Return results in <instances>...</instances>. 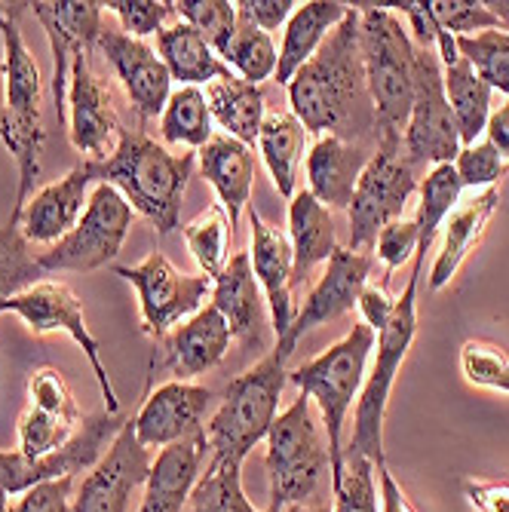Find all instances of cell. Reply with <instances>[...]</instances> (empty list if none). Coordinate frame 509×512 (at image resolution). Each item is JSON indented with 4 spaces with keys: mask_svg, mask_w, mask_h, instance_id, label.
<instances>
[{
    "mask_svg": "<svg viewBox=\"0 0 509 512\" xmlns=\"http://www.w3.org/2000/svg\"><path fill=\"white\" fill-rule=\"evenodd\" d=\"M292 114L310 135H338L344 142L375 132L372 99L365 89L359 50V10L350 7L344 22L326 37L316 56L289 80Z\"/></svg>",
    "mask_w": 509,
    "mask_h": 512,
    "instance_id": "obj_1",
    "label": "cell"
},
{
    "mask_svg": "<svg viewBox=\"0 0 509 512\" xmlns=\"http://www.w3.org/2000/svg\"><path fill=\"white\" fill-rule=\"evenodd\" d=\"M92 166L99 181L117 188L138 215L157 227L160 237L181 227V200L197 166L194 154H172L145 129L123 126L111 157Z\"/></svg>",
    "mask_w": 509,
    "mask_h": 512,
    "instance_id": "obj_2",
    "label": "cell"
},
{
    "mask_svg": "<svg viewBox=\"0 0 509 512\" xmlns=\"http://www.w3.org/2000/svg\"><path fill=\"white\" fill-rule=\"evenodd\" d=\"M28 4H13L7 13H0V77H4V105H0V142L13 154L19 169V188L16 206L19 212L31 194L34 181L40 178V157L46 145V126H43V80L37 59L31 56L19 16Z\"/></svg>",
    "mask_w": 509,
    "mask_h": 512,
    "instance_id": "obj_3",
    "label": "cell"
},
{
    "mask_svg": "<svg viewBox=\"0 0 509 512\" xmlns=\"http://www.w3.org/2000/svg\"><path fill=\"white\" fill-rule=\"evenodd\" d=\"M359 50L365 89L372 99L375 138L402 142L414 105V56L418 46L390 4H359Z\"/></svg>",
    "mask_w": 509,
    "mask_h": 512,
    "instance_id": "obj_4",
    "label": "cell"
},
{
    "mask_svg": "<svg viewBox=\"0 0 509 512\" xmlns=\"http://www.w3.org/2000/svg\"><path fill=\"white\" fill-rule=\"evenodd\" d=\"M289 356L283 350H270L249 371L227 384L224 399L206 427L209 463H230L243 467L252 448L267 439L273 421L280 417V396L289 384Z\"/></svg>",
    "mask_w": 509,
    "mask_h": 512,
    "instance_id": "obj_5",
    "label": "cell"
},
{
    "mask_svg": "<svg viewBox=\"0 0 509 512\" xmlns=\"http://www.w3.org/2000/svg\"><path fill=\"white\" fill-rule=\"evenodd\" d=\"M378 335L365 322H356L353 329L322 350L319 356L307 359L295 371H289V381L319 408L322 424L329 433V463L332 479L341 473L344 463V424L353 408V399H359L365 384V365L375 353Z\"/></svg>",
    "mask_w": 509,
    "mask_h": 512,
    "instance_id": "obj_6",
    "label": "cell"
},
{
    "mask_svg": "<svg viewBox=\"0 0 509 512\" xmlns=\"http://www.w3.org/2000/svg\"><path fill=\"white\" fill-rule=\"evenodd\" d=\"M424 261L427 255H414L411 264V276L405 292L396 298V313L390 319L387 329L378 335V350H375V365L365 375L362 393L356 399V414H353V436H350V448H356L359 454H365L368 460L381 467L387 463L384 454V417H387V402L396 384L399 368L414 344V335H418V286H421V273H424Z\"/></svg>",
    "mask_w": 509,
    "mask_h": 512,
    "instance_id": "obj_7",
    "label": "cell"
},
{
    "mask_svg": "<svg viewBox=\"0 0 509 512\" xmlns=\"http://www.w3.org/2000/svg\"><path fill=\"white\" fill-rule=\"evenodd\" d=\"M264 467L270 479L267 512H283L286 506L304 503L316 494L326 470L332 473L329 448L319 439L313 402L301 393L267 433Z\"/></svg>",
    "mask_w": 509,
    "mask_h": 512,
    "instance_id": "obj_8",
    "label": "cell"
},
{
    "mask_svg": "<svg viewBox=\"0 0 509 512\" xmlns=\"http://www.w3.org/2000/svg\"><path fill=\"white\" fill-rule=\"evenodd\" d=\"M418 169L402 151V142H378L372 160L362 169L353 191L347 218H350V249L372 252L381 227L402 218V209L418 191Z\"/></svg>",
    "mask_w": 509,
    "mask_h": 512,
    "instance_id": "obj_9",
    "label": "cell"
},
{
    "mask_svg": "<svg viewBox=\"0 0 509 512\" xmlns=\"http://www.w3.org/2000/svg\"><path fill=\"white\" fill-rule=\"evenodd\" d=\"M135 221V209L126 203V197L99 181L89 194V203L77 221V227L68 237H62L56 246L37 255L43 273H92L114 261L123 249V240Z\"/></svg>",
    "mask_w": 509,
    "mask_h": 512,
    "instance_id": "obj_10",
    "label": "cell"
},
{
    "mask_svg": "<svg viewBox=\"0 0 509 512\" xmlns=\"http://www.w3.org/2000/svg\"><path fill=\"white\" fill-rule=\"evenodd\" d=\"M460 132L445 96L442 62L436 50H421L414 56V105L402 132V151L414 169L454 163L460 154Z\"/></svg>",
    "mask_w": 509,
    "mask_h": 512,
    "instance_id": "obj_11",
    "label": "cell"
},
{
    "mask_svg": "<svg viewBox=\"0 0 509 512\" xmlns=\"http://www.w3.org/2000/svg\"><path fill=\"white\" fill-rule=\"evenodd\" d=\"M0 313H16L31 335H53V332H65L86 356L89 368H92V378H96L102 399H105V411L120 414V396L111 384V375L102 362V344L99 338L89 332L86 325V313H83V301L74 295L71 286L56 283V279H40L37 286L19 292L16 298H10Z\"/></svg>",
    "mask_w": 509,
    "mask_h": 512,
    "instance_id": "obj_12",
    "label": "cell"
},
{
    "mask_svg": "<svg viewBox=\"0 0 509 512\" xmlns=\"http://www.w3.org/2000/svg\"><path fill=\"white\" fill-rule=\"evenodd\" d=\"M114 273L138 292L142 332L151 341H163L181 319L203 310L206 295H212L209 276L181 273L163 252H151L142 264L114 267Z\"/></svg>",
    "mask_w": 509,
    "mask_h": 512,
    "instance_id": "obj_13",
    "label": "cell"
},
{
    "mask_svg": "<svg viewBox=\"0 0 509 512\" xmlns=\"http://www.w3.org/2000/svg\"><path fill=\"white\" fill-rule=\"evenodd\" d=\"M89 53L92 50H77L74 59H71L65 120H68L71 145L83 154V160L102 163L117 148L123 123H120V117H117V111L111 105L108 89L102 86L99 74L92 71Z\"/></svg>",
    "mask_w": 509,
    "mask_h": 512,
    "instance_id": "obj_14",
    "label": "cell"
},
{
    "mask_svg": "<svg viewBox=\"0 0 509 512\" xmlns=\"http://www.w3.org/2000/svg\"><path fill=\"white\" fill-rule=\"evenodd\" d=\"M326 273L316 279V286L310 289L304 307L298 310L292 329L276 338V350H283L289 359L298 347V341L316 329V325H326L347 310L359 304L362 289L368 286V276L375 270V255L372 252H353L350 246H338V252L326 261Z\"/></svg>",
    "mask_w": 509,
    "mask_h": 512,
    "instance_id": "obj_15",
    "label": "cell"
},
{
    "mask_svg": "<svg viewBox=\"0 0 509 512\" xmlns=\"http://www.w3.org/2000/svg\"><path fill=\"white\" fill-rule=\"evenodd\" d=\"M151 463V451L138 442L132 421H126L102 460L83 476L74 512H129L132 494L151 476Z\"/></svg>",
    "mask_w": 509,
    "mask_h": 512,
    "instance_id": "obj_16",
    "label": "cell"
},
{
    "mask_svg": "<svg viewBox=\"0 0 509 512\" xmlns=\"http://www.w3.org/2000/svg\"><path fill=\"white\" fill-rule=\"evenodd\" d=\"M96 50L117 74L138 120L148 123L151 117H160L172 96V74L166 71L154 46H148L138 37H129L123 31L102 28Z\"/></svg>",
    "mask_w": 509,
    "mask_h": 512,
    "instance_id": "obj_17",
    "label": "cell"
},
{
    "mask_svg": "<svg viewBox=\"0 0 509 512\" xmlns=\"http://www.w3.org/2000/svg\"><path fill=\"white\" fill-rule=\"evenodd\" d=\"M37 22L46 31L53 53V105L59 123H65V102H68V80H71V59L77 50H96L102 34V13L105 7L96 0H59V4H28Z\"/></svg>",
    "mask_w": 509,
    "mask_h": 512,
    "instance_id": "obj_18",
    "label": "cell"
},
{
    "mask_svg": "<svg viewBox=\"0 0 509 512\" xmlns=\"http://www.w3.org/2000/svg\"><path fill=\"white\" fill-rule=\"evenodd\" d=\"M96 184H99L96 166L83 160L71 172H65L59 181L34 191L31 200L19 212H10V215L19 221V230L28 243L56 246L77 227Z\"/></svg>",
    "mask_w": 509,
    "mask_h": 512,
    "instance_id": "obj_19",
    "label": "cell"
},
{
    "mask_svg": "<svg viewBox=\"0 0 509 512\" xmlns=\"http://www.w3.org/2000/svg\"><path fill=\"white\" fill-rule=\"evenodd\" d=\"M215 393L191 381H166L151 390L132 417L135 436L148 451L169 448L181 439L203 433V417L212 408Z\"/></svg>",
    "mask_w": 509,
    "mask_h": 512,
    "instance_id": "obj_20",
    "label": "cell"
},
{
    "mask_svg": "<svg viewBox=\"0 0 509 512\" xmlns=\"http://www.w3.org/2000/svg\"><path fill=\"white\" fill-rule=\"evenodd\" d=\"M249 224H252V249H249L252 270L264 295L273 332L276 338H283L298 316L292 298V243L286 230L264 221V215L255 206H249Z\"/></svg>",
    "mask_w": 509,
    "mask_h": 512,
    "instance_id": "obj_21",
    "label": "cell"
},
{
    "mask_svg": "<svg viewBox=\"0 0 509 512\" xmlns=\"http://www.w3.org/2000/svg\"><path fill=\"white\" fill-rule=\"evenodd\" d=\"M230 341H234L230 325L212 304H206L160 341L163 359L157 365L169 371L172 381H191L197 375H206L209 368H215L227 356Z\"/></svg>",
    "mask_w": 509,
    "mask_h": 512,
    "instance_id": "obj_22",
    "label": "cell"
},
{
    "mask_svg": "<svg viewBox=\"0 0 509 512\" xmlns=\"http://www.w3.org/2000/svg\"><path fill=\"white\" fill-rule=\"evenodd\" d=\"M436 53L442 62V80H445V96L460 132V145L470 148L479 142V135L488 129L491 117V86L473 71V65L460 56L457 40L448 31H436Z\"/></svg>",
    "mask_w": 509,
    "mask_h": 512,
    "instance_id": "obj_23",
    "label": "cell"
},
{
    "mask_svg": "<svg viewBox=\"0 0 509 512\" xmlns=\"http://www.w3.org/2000/svg\"><path fill=\"white\" fill-rule=\"evenodd\" d=\"M212 307L230 325V335L246 347L264 344V295L252 270L249 252L230 255L224 270L212 279Z\"/></svg>",
    "mask_w": 509,
    "mask_h": 512,
    "instance_id": "obj_24",
    "label": "cell"
},
{
    "mask_svg": "<svg viewBox=\"0 0 509 512\" xmlns=\"http://www.w3.org/2000/svg\"><path fill=\"white\" fill-rule=\"evenodd\" d=\"M206 451V430L163 448L151 463V476L145 482V497L138 512H181L184 503L191 500L194 485L200 482Z\"/></svg>",
    "mask_w": 509,
    "mask_h": 512,
    "instance_id": "obj_25",
    "label": "cell"
},
{
    "mask_svg": "<svg viewBox=\"0 0 509 512\" xmlns=\"http://www.w3.org/2000/svg\"><path fill=\"white\" fill-rule=\"evenodd\" d=\"M368 160H372V154L359 142L353 145L338 135H319L307 151V191L329 212L350 209L353 191Z\"/></svg>",
    "mask_w": 509,
    "mask_h": 512,
    "instance_id": "obj_26",
    "label": "cell"
},
{
    "mask_svg": "<svg viewBox=\"0 0 509 512\" xmlns=\"http://www.w3.org/2000/svg\"><path fill=\"white\" fill-rule=\"evenodd\" d=\"M500 206V191L488 188L473 194L470 200H460L454 206V212L448 215V221L442 224V252L433 261L430 270V289L439 292L445 289L451 279L457 276V270L464 267V261L476 252V246L482 243L485 230L494 218Z\"/></svg>",
    "mask_w": 509,
    "mask_h": 512,
    "instance_id": "obj_27",
    "label": "cell"
},
{
    "mask_svg": "<svg viewBox=\"0 0 509 512\" xmlns=\"http://www.w3.org/2000/svg\"><path fill=\"white\" fill-rule=\"evenodd\" d=\"M197 154H200V169L206 181L218 194V203L224 206L230 224L237 227L240 215L252 203V184H255L252 148L221 132V135H212Z\"/></svg>",
    "mask_w": 509,
    "mask_h": 512,
    "instance_id": "obj_28",
    "label": "cell"
},
{
    "mask_svg": "<svg viewBox=\"0 0 509 512\" xmlns=\"http://www.w3.org/2000/svg\"><path fill=\"white\" fill-rule=\"evenodd\" d=\"M347 10L350 7L341 4V0H310V4H298L283 31V46H280V59H276L273 80L289 86L295 71L307 65L316 56L319 46L326 43V37L344 22Z\"/></svg>",
    "mask_w": 509,
    "mask_h": 512,
    "instance_id": "obj_29",
    "label": "cell"
},
{
    "mask_svg": "<svg viewBox=\"0 0 509 512\" xmlns=\"http://www.w3.org/2000/svg\"><path fill=\"white\" fill-rule=\"evenodd\" d=\"M289 243H292V286L322 261L338 252V230L332 212L310 191L289 200Z\"/></svg>",
    "mask_w": 509,
    "mask_h": 512,
    "instance_id": "obj_30",
    "label": "cell"
},
{
    "mask_svg": "<svg viewBox=\"0 0 509 512\" xmlns=\"http://www.w3.org/2000/svg\"><path fill=\"white\" fill-rule=\"evenodd\" d=\"M157 56L163 59L172 80H181V86H209L215 80L234 77V71L221 62L206 37L181 19L157 34Z\"/></svg>",
    "mask_w": 509,
    "mask_h": 512,
    "instance_id": "obj_31",
    "label": "cell"
},
{
    "mask_svg": "<svg viewBox=\"0 0 509 512\" xmlns=\"http://www.w3.org/2000/svg\"><path fill=\"white\" fill-rule=\"evenodd\" d=\"M206 99H209L212 123H218L224 135L237 138V142L249 148L258 145V132L267 117V99L261 86L246 83L240 77H227L206 86Z\"/></svg>",
    "mask_w": 509,
    "mask_h": 512,
    "instance_id": "obj_32",
    "label": "cell"
},
{
    "mask_svg": "<svg viewBox=\"0 0 509 512\" xmlns=\"http://www.w3.org/2000/svg\"><path fill=\"white\" fill-rule=\"evenodd\" d=\"M307 129L295 114H267L264 126L258 132V151L261 160L276 184L280 197L292 200L295 184H298V169L307 154Z\"/></svg>",
    "mask_w": 509,
    "mask_h": 512,
    "instance_id": "obj_33",
    "label": "cell"
},
{
    "mask_svg": "<svg viewBox=\"0 0 509 512\" xmlns=\"http://www.w3.org/2000/svg\"><path fill=\"white\" fill-rule=\"evenodd\" d=\"M212 111L203 86H178L160 114V138L169 148L200 151L212 138Z\"/></svg>",
    "mask_w": 509,
    "mask_h": 512,
    "instance_id": "obj_34",
    "label": "cell"
},
{
    "mask_svg": "<svg viewBox=\"0 0 509 512\" xmlns=\"http://www.w3.org/2000/svg\"><path fill=\"white\" fill-rule=\"evenodd\" d=\"M218 56L230 71H234V77L255 83V86H261L267 77L276 74V59H280V53H276V46H273V37L267 31H261L255 22L243 19L240 10H237V31L230 34V40L224 43V50Z\"/></svg>",
    "mask_w": 509,
    "mask_h": 512,
    "instance_id": "obj_35",
    "label": "cell"
},
{
    "mask_svg": "<svg viewBox=\"0 0 509 512\" xmlns=\"http://www.w3.org/2000/svg\"><path fill=\"white\" fill-rule=\"evenodd\" d=\"M421 206H418V230H421V246L418 252L427 255L433 240L439 237L442 224L448 221V215L454 212V206L460 203V194H464V184H460V175L454 169V163H442L427 169V178L421 181Z\"/></svg>",
    "mask_w": 509,
    "mask_h": 512,
    "instance_id": "obj_36",
    "label": "cell"
},
{
    "mask_svg": "<svg viewBox=\"0 0 509 512\" xmlns=\"http://www.w3.org/2000/svg\"><path fill=\"white\" fill-rule=\"evenodd\" d=\"M181 237H184V243H188V252L194 255L200 273L209 276V279H215L224 270L227 258H230L234 224H230L224 206L215 203L206 212H200L194 221L181 224Z\"/></svg>",
    "mask_w": 509,
    "mask_h": 512,
    "instance_id": "obj_37",
    "label": "cell"
},
{
    "mask_svg": "<svg viewBox=\"0 0 509 512\" xmlns=\"http://www.w3.org/2000/svg\"><path fill=\"white\" fill-rule=\"evenodd\" d=\"M43 276L46 273L31 252V243L22 237L19 221L10 215L7 224H0V307L19 292L37 286Z\"/></svg>",
    "mask_w": 509,
    "mask_h": 512,
    "instance_id": "obj_38",
    "label": "cell"
},
{
    "mask_svg": "<svg viewBox=\"0 0 509 512\" xmlns=\"http://www.w3.org/2000/svg\"><path fill=\"white\" fill-rule=\"evenodd\" d=\"M188 512H258L243 491V467L206 463L203 479L191 491Z\"/></svg>",
    "mask_w": 509,
    "mask_h": 512,
    "instance_id": "obj_39",
    "label": "cell"
},
{
    "mask_svg": "<svg viewBox=\"0 0 509 512\" xmlns=\"http://www.w3.org/2000/svg\"><path fill=\"white\" fill-rule=\"evenodd\" d=\"M332 512H381L378 488H375V463L356 448H344L341 473L332 479Z\"/></svg>",
    "mask_w": 509,
    "mask_h": 512,
    "instance_id": "obj_40",
    "label": "cell"
},
{
    "mask_svg": "<svg viewBox=\"0 0 509 512\" xmlns=\"http://www.w3.org/2000/svg\"><path fill=\"white\" fill-rule=\"evenodd\" d=\"M457 50L473 71L491 86V92H503L509 99V31H479L470 37H454Z\"/></svg>",
    "mask_w": 509,
    "mask_h": 512,
    "instance_id": "obj_41",
    "label": "cell"
},
{
    "mask_svg": "<svg viewBox=\"0 0 509 512\" xmlns=\"http://www.w3.org/2000/svg\"><path fill=\"white\" fill-rule=\"evenodd\" d=\"M80 424L74 421H65L59 414H50V411H40L34 405H25L22 408V417H19V454L22 457H46L59 448H65L71 442V436L77 433Z\"/></svg>",
    "mask_w": 509,
    "mask_h": 512,
    "instance_id": "obj_42",
    "label": "cell"
},
{
    "mask_svg": "<svg viewBox=\"0 0 509 512\" xmlns=\"http://www.w3.org/2000/svg\"><path fill=\"white\" fill-rule=\"evenodd\" d=\"M460 371L470 387L509 393V353L494 341L473 338L460 347Z\"/></svg>",
    "mask_w": 509,
    "mask_h": 512,
    "instance_id": "obj_43",
    "label": "cell"
},
{
    "mask_svg": "<svg viewBox=\"0 0 509 512\" xmlns=\"http://www.w3.org/2000/svg\"><path fill=\"white\" fill-rule=\"evenodd\" d=\"M175 16L197 28L215 53H221L230 34L237 31V4L230 0H178Z\"/></svg>",
    "mask_w": 509,
    "mask_h": 512,
    "instance_id": "obj_44",
    "label": "cell"
},
{
    "mask_svg": "<svg viewBox=\"0 0 509 512\" xmlns=\"http://www.w3.org/2000/svg\"><path fill=\"white\" fill-rule=\"evenodd\" d=\"M25 405H34L40 411H50V414H59L65 417V421H74L80 424L83 417H80V405L65 381V375L59 368H37L31 371V378H28V390H25Z\"/></svg>",
    "mask_w": 509,
    "mask_h": 512,
    "instance_id": "obj_45",
    "label": "cell"
},
{
    "mask_svg": "<svg viewBox=\"0 0 509 512\" xmlns=\"http://www.w3.org/2000/svg\"><path fill=\"white\" fill-rule=\"evenodd\" d=\"M102 7L120 19L123 34L138 40L160 34L166 22L175 16V4H169V0H108Z\"/></svg>",
    "mask_w": 509,
    "mask_h": 512,
    "instance_id": "obj_46",
    "label": "cell"
},
{
    "mask_svg": "<svg viewBox=\"0 0 509 512\" xmlns=\"http://www.w3.org/2000/svg\"><path fill=\"white\" fill-rule=\"evenodd\" d=\"M454 169L460 175V184H464V188H473L479 194V191L497 188V181L509 172V163L497 154V148L485 138V142L460 148V154L454 160Z\"/></svg>",
    "mask_w": 509,
    "mask_h": 512,
    "instance_id": "obj_47",
    "label": "cell"
},
{
    "mask_svg": "<svg viewBox=\"0 0 509 512\" xmlns=\"http://www.w3.org/2000/svg\"><path fill=\"white\" fill-rule=\"evenodd\" d=\"M430 13L436 25L451 37H470L479 31L500 28V22L485 4H470V0H430Z\"/></svg>",
    "mask_w": 509,
    "mask_h": 512,
    "instance_id": "obj_48",
    "label": "cell"
},
{
    "mask_svg": "<svg viewBox=\"0 0 509 512\" xmlns=\"http://www.w3.org/2000/svg\"><path fill=\"white\" fill-rule=\"evenodd\" d=\"M418 246H421V230H418V221H390L387 227H381V234L375 240V258L384 261L387 267V276H384V286L390 283V273L399 270L405 261H411L418 255Z\"/></svg>",
    "mask_w": 509,
    "mask_h": 512,
    "instance_id": "obj_49",
    "label": "cell"
},
{
    "mask_svg": "<svg viewBox=\"0 0 509 512\" xmlns=\"http://www.w3.org/2000/svg\"><path fill=\"white\" fill-rule=\"evenodd\" d=\"M10 509L13 512H74V476L40 482L28 488Z\"/></svg>",
    "mask_w": 509,
    "mask_h": 512,
    "instance_id": "obj_50",
    "label": "cell"
},
{
    "mask_svg": "<svg viewBox=\"0 0 509 512\" xmlns=\"http://www.w3.org/2000/svg\"><path fill=\"white\" fill-rule=\"evenodd\" d=\"M359 313H362V322L372 329L375 335H381L387 325H390V319H393V313H396V298L387 292V286L381 283V286H372L368 283L365 289H362V295H359Z\"/></svg>",
    "mask_w": 509,
    "mask_h": 512,
    "instance_id": "obj_51",
    "label": "cell"
},
{
    "mask_svg": "<svg viewBox=\"0 0 509 512\" xmlns=\"http://www.w3.org/2000/svg\"><path fill=\"white\" fill-rule=\"evenodd\" d=\"M464 497L476 512H509V479H464Z\"/></svg>",
    "mask_w": 509,
    "mask_h": 512,
    "instance_id": "obj_52",
    "label": "cell"
},
{
    "mask_svg": "<svg viewBox=\"0 0 509 512\" xmlns=\"http://www.w3.org/2000/svg\"><path fill=\"white\" fill-rule=\"evenodd\" d=\"M295 0H240L237 10L243 19L255 22L261 31H276V28H283L289 22V16L295 13Z\"/></svg>",
    "mask_w": 509,
    "mask_h": 512,
    "instance_id": "obj_53",
    "label": "cell"
},
{
    "mask_svg": "<svg viewBox=\"0 0 509 512\" xmlns=\"http://www.w3.org/2000/svg\"><path fill=\"white\" fill-rule=\"evenodd\" d=\"M378 476H381V512H421L418 506L411 503L405 488L393 479L387 463H381V467H378Z\"/></svg>",
    "mask_w": 509,
    "mask_h": 512,
    "instance_id": "obj_54",
    "label": "cell"
},
{
    "mask_svg": "<svg viewBox=\"0 0 509 512\" xmlns=\"http://www.w3.org/2000/svg\"><path fill=\"white\" fill-rule=\"evenodd\" d=\"M485 132H488V142L497 148V154L509 163V99L497 111H491Z\"/></svg>",
    "mask_w": 509,
    "mask_h": 512,
    "instance_id": "obj_55",
    "label": "cell"
},
{
    "mask_svg": "<svg viewBox=\"0 0 509 512\" xmlns=\"http://www.w3.org/2000/svg\"><path fill=\"white\" fill-rule=\"evenodd\" d=\"M283 512H332L326 506H307V503H295V506H286Z\"/></svg>",
    "mask_w": 509,
    "mask_h": 512,
    "instance_id": "obj_56",
    "label": "cell"
},
{
    "mask_svg": "<svg viewBox=\"0 0 509 512\" xmlns=\"http://www.w3.org/2000/svg\"><path fill=\"white\" fill-rule=\"evenodd\" d=\"M10 509V494L4 488V482H0V512H7Z\"/></svg>",
    "mask_w": 509,
    "mask_h": 512,
    "instance_id": "obj_57",
    "label": "cell"
},
{
    "mask_svg": "<svg viewBox=\"0 0 509 512\" xmlns=\"http://www.w3.org/2000/svg\"><path fill=\"white\" fill-rule=\"evenodd\" d=\"M7 512H13V509H7Z\"/></svg>",
    "mask_w": 509,
    "mask_h": 512,
    "instance_id": "obj_58",
    "label": "cell"
}]
</instances>
